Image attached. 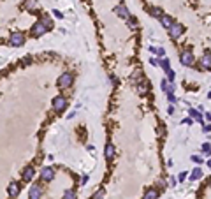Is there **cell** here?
Segmentation results:
<instances>
[{
    "mask_svg": "<svg viewBox=\"0 0 211 199\" xmlns=\"http://www.w3.org/2000/svg\"><path fill=\"white\" fill-rule=\"evenodd\" d=\"M48 30H50V28L46 27L42 21H35V25H34V27H32V30H30V36L32 37H40V36H44Z\"/></svg>",
    "mask_w": 211,
    "mask_h": 199,
    "instance_id": "cell-1",
    "label": "cell"
},
{
    "mask_svg": "<svg viewBox=\"0 0 211 199\" xmlns=\"http://www.w3.org/2000/svg\"><path fill=\"white\" fill-rule=\"evenodd\" d=\"M74 81V74L72 72H63L58 78V88H69Z\"/></svg>",
    "mask_w": 211,
    "mask_h": 199,
    "instance_id": "cell-2",
    "label": "cell"
},
{
    "mask_svg": "<svg viewBox=\"0 0 211 199\" xmlns=\"http://www.w3.org/2000/svg\"><path fill=\"white\" fill-rule=\"evenodd\" d=\"M65 108H67V101H65V97H63V95H56V97L53 99V109L56 111V113H62Z\"/></svg>",
    "mask_w": 211,
    "mask_h": 199,
    "instance_id": "cell-3",
    "label": "cell"
},
{
    "mask_svg": "<svg viewBox=\"0 0 211 199\" xmlns=\"http://www.w3.org/2000/svg\"><path fill=\"white\" fill-rule=\"evenodd\" d=\"M183 32H185V27L181 25V23H174L171 28H169V36H171V39H178V37L183 36Z\"/></svg>",
    "mask_w": 211,
    "mask_h": 199,
    "instance_id": "cell-4",
    "label": "cell"
},
{
    "mask_svg": "<svg viewBox=\"0 0 211 199\" xmlns=\"http://www.w3.org/2000/svg\"><path fill=\"white\" fill-rule=\"evenodd\" d=\"M180 62L183 64L185 67H192L193 65V62H195V58H193V53L192 51H183V53H181V57H180Z\"/></svg>",
    "mask_w": 211,
    "mask_h": 199,
    "instance_id": "cell-5",
    "label": "cell"
},
{
    "mask_svg": "<svg viewBox=\"0 0 211 199\" xmlns=\"http://www.w3.org/2000/svg\"><path fill=\"white\" fill-rule=\"evenodd\" d=\"M23 42H25V36H23L21 32H13V34H11V37H9L11 46H16V48H18V46H21Z\"/></svg>",
    "mask_w": 211,
    "mask_h": 199,
    "instance_id": "cell-6",
    "label": "cell"
},
{
    "mask_svg": "<svg viewBox=\"0 0 211 199\" xmlns=\"http://www.w3.org/2000/svg\"><path fill=\"white\" fill-rule=\"evenodd\" d=\"M40 178H42V181H51L55 178V169L50 168V166L42 168L40 169Z\"/></svg>",
    "mask_w": 211,
    "mask_h": 199,
    "instance_id": "cell-7",
    "label": "cell"
},
{
    "mask_svg": "<svg viewBox=\"0 0 211 199\" xmlns=\"http://www.w3.org/2000/svg\"><path fill=\"white\" fill-rule=\"evenodd\" d=\"M199 62H201V65L204 67V69H211V51L209 49H204V53H202V57L199 58Z\"/></svg>",
    "mask_w": 211,
    "mask_h": 199,
    "instance_id": "cell-8",
    "label": "cell"
},
{
    "mask_svg": "<svg viewBox=\"0 0 211 199\" xmlns=\"http://www.w3.org/2000/svg\"><path fill=\"white\" fill-rule=\"evenodd\" d=\"M35 176V169L32 166H27V168L21 171V180L23 181H32V178Z\"/></svg>",
    "mask_w": 211,
    "mask_h": 199,
    "instance_id": "cell-9",
    "label": "cell"
},
{
    "mask_svg": "<svg viewBox=\"0 0 211 199\" xmlns=\"http://www.w3.org/2000/svg\"><path fill=\"white\" fill-rule=\"evenodd\" d=\"M19 190H21V185H18L16 181H11L9 185H7V194H9V197H13V199L19 194Z\"/></svg>",
    "mask_w": 211,
    "mask_h": 199,
    "instance_id": "cell-10",
    "label": "cell"
},
{
    "mask_svg": "<svg viewBox=\"0 0 211 199\" xmlns=\"http://www.w3.org/2000/svg\"><path fill=\"white\" fill-rule=\"evenodd\" d=\"M40 196H42L40 185H32L30 192H28V199H40Z\"/></svg>",
    "mask_w": 211,
    "mask_h": 199,
    "instance_id": "cell-11",
    "label": "cell"
},
{
    "mask_svg": "<svg viewBox=\"0 0 211 199\" xmlns=\"http://www.w3.org/2000/svg\"><path fill=\"white\" fill-rule=\"evenodd\" d=\"M114 11H116V14L120 16V18H123V19H129V18H130V13H129V9H127L123 4H120Z\"/></svg>",
    "mask_w": 211,
    "mask_h": 199,
    "instance_id": "cell-12",
    "label": "cell"
},
{
    "mask_svg": "<svg viewBox=\"0 0 211 199\" xmlns=\"http://www.w3.org/2000/svg\"><path fill=\"white\" fill-rule=\"evenodd\" d=\"M160 23L164 28H171L172 25H174V19H172V16H169V14H164L160 18Z\"/></svg>",
    "mask_w": 211,
    "mask_h": 199,
    "instance_id": "cell-13",
    "label": "cell"
},
{
    "mask_svg": "<svg viewBox=\"0 0 211 199\" xmlns=\"http://www.w3.org/2000/svg\"><path fill=\"white\" fill-rule=\"evenodd\" d=\"M104 155H106V159L111 160L113 157H114V145L113 143H108L106 145V148H104Z\"/></svg>",
    "mask_w": 211,
    "mask_h": 199,
    "instance_id": "cell-14",
    "label": "cell"
},
{
    "mask_svg": "<svg viewBox=\"0 0 211 199\" xmlns=\"http://www.w3.org/2000/svg\"><path fill=\"white\" fill-rule=\"evenodd\" d=\"M190 118H193L195 122H199L201 125H204V118H202L201 111L199 109H190Z\"/></svg>",
    "mask_w": 211,
    "mask_h": 199,
    "instance_id": "cell-15",
    "label": "cell"
},
{
    "mask_svg": "<svg viewBox=\"0 0 211 199\" xmlns=\"http://www.w3.org/2000/svg\"><path fill=\"white\" fill-rule=\"evenodd\" d=\"M146 11L150 13V16H153V18H158L160 19L164 14H162V9L160 7H146Z\"/></svg>",
    "mask_w": 211,
    "mask_h": 199,
    "instance_id": "cell-16",
    "label": "cell"
},
{
    "mask_svg": "<svg viewBox=\"0 0 211 199\" xmlns=\"http://www.w3.org/2000/svg\"><path fill=\"white\" fill-rule=\"evenodd\" d=\"M23 5H25L28 11H35L37 7H39V2H37V0H25Z\"/></svg>",
    "mask_w": 211,
    "mask_h": 199,
    "instance_id": "cell-17",
    "label": "cell"
},
{
    "mask_svg": "<svg viewBox=\"0 0 211 199\" xmlns=\"http://www.w3.org/2000/svg\"><path fill=\"white\" fill-rule=\"evenodd\" d=\"M202 169L201 168H193L192 169V174H190V180H199V178H202Z\"/></svg>",
    "mask_w": 211,
    "mask_h": 199,
    "instance_id": "cell-18",
    "label": "cell"
},
{
    "mask_svg": "<svg viewBox=\"0 0 211 199\" xmlns=\"http://www.w3.org/2000/svg\"><path fill=\"white\" fill-rule=\"evenodd\" d=\"M158 65H160L166 72L171 71V67H169V60H167V58H160V60H158Z\"/></svg>",
    "mask_w": 211,
    "mask_h": 199,
    "instance_id": "cell-19",
    "label": "cell"
},
{
    "mask_svg": "<svg viewBox=\"0 0 211 199\" xmlns=\"http://www.w3.org/2000/svg\"><path fill=\"white\" fill-rule=\"evenodd\" d=\"M39 21H42V23H44V25H46L48 28H51V27H53V19L50 18V14H44V16H42V18H40Z\"/></svg>",
    "mask_w": 211,
    "mask_h": 199,
    "instance_id": "cell-20",
    "label": "cell"
},
{
    "mask_svg": "<svg viewBox=\"0 0 211 199\" xmlns=\"http://www.w3.org/2000/svg\"><path fill=\"white\" fill-rule=\"evenodd\" d=\"M158 197V192L155 189H150L148 192H146V194H144V197L143 199H157Z\"/></svg>",
    "mask_w": 211,
    "mask_h": 199,
    "instance_id": "cell-21",
    "label": "cell"
},
{
    "mask_svg": "<svg viewBox=\"0 0 211 199\" xmlns=\"http://www.w3.org/2000/svg\"><path fill=\"white\" fill-rule=\"evenodd\" d=\"M77 196H76V190H72V189H69V190H65L63 192V199H76Z\"/></svg>",
    "mask_w": 211,
    "mask_h": 199,
    "instance_id": "cell-22",
    "label": "cell"
},
{
    "mask_svg": "<svg viewBox=\"0 0 211 199\" xmlns=\"http://www.w3.org/2000/svg\"><path fill=\"white\" fill-rule=\"evenodd\" d=\"M202 153L206 155V157H209V155H211V145H209V143H204V145H202Z\"/></svg>",
    "mask_w": 211,
    "mask_h": 199,
    "instance_id": "cell-23",
    "label": "cell"
},
{
    "mask_svg": "<svg viewBox=\"0 0 211 199\" xmlns=\"http://www.w3.org/2000/svg\"><path fill=\"white\" fill-rule=\"evenodd\" d=\"M104 196H106V190H104V189H99V190H97V192L93 194V197H92V199H104Z\"/></svg>",
    "mask_w": 211,
    "mask_h": 199,
    "instance_id": "cell-24",
    "label": "cell"
},
{
    "mask_svg": "<svg viewBox=\"0 0 211 199\" xmlns=\"http://www.w3.org/2000/svg\"><path fill=\"white\" fill-rule=\"evenodd\" d=\"M160 88H162V92L167 93V90H169V80H162L160 81Z\"/></svg>",
    "mask_w": 211,
    "mask_h": 199,
    "instance_id": "cell-25",
    "label": "cell"
},
{
    "mask_svg": "<svg viewBox=\"0 0 211 199\" xmlns=\"http://www.w3.org/2000/svg\"><path fill=\"white\" fill-rule=\"evenodd\" d=\"M137 92H139L141 95H144V93L148 92V88H146V85H144V83H139V85H137Z\"/></svg>",
    "mask_w": 211,
    "mask_h": 199,
    "instance_id": "cell-26",
    "label": "cell"
},
{
    "mask_svg": "<svg viewBox=\"0 0 211 199\" xmlns=\"http://www.w3.org/2000/svg\"><path fill=\"white\" fill-rule=\"evenodd\" d=\"M127 23H129V28H135V27H137V21H135V18H132V16L127 19Z\"/></svg>",
    "mask_w": 211,
    "mask_h": 199,
    "instance_id": "cell-27",
    "label": "cell"
},
{
    "mask_svg": "<svg viewBox=\"0 0 211 199\" xmlns=\"http://www.w3.org/2000/svg\"><path fill=\"white\" fill-rule=\"evenodd\" d=\"M192 160L195 164H202L204 162V157H201V155H192Z\"/></svg>",
    "mask_w": 211,
    "mask_h": 199,
    "instance_id": "cell-28",
    "label": "cell"
},
{
    "mask_svg": "<svg viewBox=\"0 0 211 199\" xmlns=\"http://www.w3.org/2000/svg\"><path fill=\"white\" fill-rule=\"evenodd\" d=\"M181 124H185V125H192V124H193V118L187 116V118H183V120H181Z\"/></svg>",
    "mask_w": 211,
    "mask_h": 199,
    "instance_id": "cell-29",
    "label": "cell"
},
{
    "mask_svg": "<svg viewBox=\"0 0 211 199\" xmlns=\"http://www.w3.org/2000/svg\"><path fill=\"white\" fill-rule=\"evenodd\" d=\"M167 99H169V102H171V104H174V102L178 101V99H176V95H174V93H167Z\"/></svg>",
    "mask_w": 211,
    "mask_h": 199,
    "instance_id": "cell-30",
    "label": "cell"
},
{
    "mask_svg": "<svg viewBox=\"0 0 211 199\" xmlns=\"http://www.w3.org/2000/svg\"><path fill=\"white\" fill-rule=\"evenodd\" d=\"M157 55L160 58H164V57H166V49H164V48H157Z\"/></svg>",
    "mask_w": 211,
    "mask_h": 199,
    "instance_id": "cell-31",
    "label": "cell"
},
{
    "mask_svg": "<svg viewBox=\"0 0 211 199\" xmlns=\"http://www.w3.org/2000/svg\"><path fill=\"white\" fill-rule=\"evenodd\" d=\"M202 130L209 134V132H211V124H204V125H202Z\"/></svg>",
    "mask_w": 211,
    "mask_h": 199,
    "instance_id": "cell-32",
    "label": "cell"
},
{
    "mask_svg": "<svg viewBox=\"0 0 211 199\" xmlns=\"http://www.w3.org/2000/svg\"><path fill=\"white\" fill-rule=\"evenodd\" d=\"M185 178H187V171H181L180 174H178V181H183Z\"/></svg>",
    "mask_w": 211,
    "mask_h": 199,
    "instance_id": "cell-33",
    "label": "cell"
},
{
    "mask_svg": "<svg viewBox=\"0 0 211 199\" xmlns=\"http://www.w3.org/2000/svg\"><path fill=\"white\" fill-rule=\"evenodd\" d=\"M53 16H55V18H63V14L60 13V11H56V9L53 11Z\"/></svg>",
    "mask_w": 211,
    "mask_h": 199,
    "instance_id": "cell-34",
    "label": "cell"
},
{
    "mask_svg": "<svg viewBox=\"0 0 211 199\" xmlns=\"http://www.w3.org/2000/svg\"><path fill=\"white\" fill-rule=\"evenodd\" d=\"M150 64H151V65H158V60L157 58H150Z\"/></svg>",
    "mask_w": 211,
    "mask_h": 199,
    "instance_id": "cell-35",
    "label": "cell"
},
{
    "mask_svg": "<svg viewBox=\"0 0 211 199\" xmlns=\"http://www.w3.org/2000/svg\"><path fill=\"white\" fill-rule=\"evenodd\" d=\"M167 113H169V115H172V113H174V108L169 106V108H167Z\"/></svg>",
    "mask_w": 211,
    "mask_h": 199,
    "instance_id": "cell-36",
    "label": "cell"
},
{
    "mask_svg": "<svg viewBox=\"0 0 211 199\" xmlns=\"http://www.w3.org/2000/svg\"><path fill=\"white\" fill-rule=\"evenodd\" d=\"M206 118H208V122H211V111H208V113H206Z\"/></svg>",
    "mask_w": 211,
    "mask_h": 199,
    "instance_id": "cell-37",
    "label": "cell"
},
{
    "mask_svg": "<svg viewBox=\"0 0 211 199\" xmlns=\"http://www.w3.org/2000/svg\"><path fill=\"white\" fill-rule=\"evenodd\" d=\"M208 168H211V160H208Z\"/></svg>",
    "mask_w": 211,
    "mask_h": 199,
    "instance_id": "cell-38",
    "label": "cell"
},
{
    "mask_svg": "<svg viewBox=\"0 0 211 199\" xmlns=\"http://www.w3.org/2000/svg\"><path fill=\"white\" fill-rule=\"evenodd\" d=\"M208 97H209V99H211V92H209V93H208Z\"/></svg>",
    "mask_w": 211,
    "mask_h": 199,
    "instance_id": "cell-39",
    "label": "cell"
},
{
    "mask_svg": "<svg viewBox=\"0 0 211 199\" xmlns=\"http://www.w3.org/2000/svg\"><path fill=\"white\" fill-rule=\"evenodd\" d=\"M11 199H13V197H11Z\"/></svg>",
    "mask_w": 211,
    "mask_h": 199,
    "instance_id": "cell-40",
    "label": "cell"
},
{
    "mask_svg": "<svg viewBox=\"0 0 211 199\" xmlns=\"http://www.w3.org/2000/svg\"><path fill=\"white\" fill-rule=\"evenodd\" d=\"M120 2H121V0H120Z\"/></svg>",
    "mask_w": 211,
    "mask_h": 199,
    "instance_id": "cell-41",
    "label": "cell"
}]
</instances>
